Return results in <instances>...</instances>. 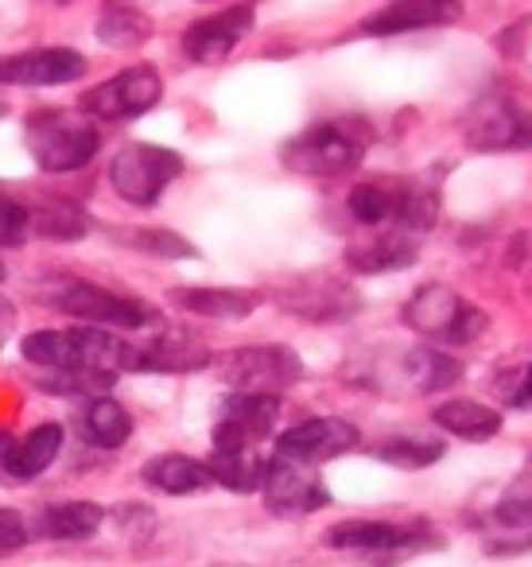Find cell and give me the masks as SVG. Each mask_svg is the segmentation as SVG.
Returning <instances> with one entry per match:
<instances>
[{
	"mask_svg": "<svg viewBox=\"0 0 532 567\" xmlns=\"http://www.w3.org/2000/svg\"><path fill=\"white\" fill-rule=\"evenodd\" d=\"M374 144V128L361 117H335L304 128L299 136L284 141L280 159L288 172L311 175V179H338L361 167L366 148Z\"/></svg>",
	"mask_w": 532,
	"mask_h": 567,
	"instance_id": "6da1fadb",
	"label": "cell"
},
{
	"mask_svg": "<svg viewBox=\"0 0 532 567\" xmlns=\"http://www.w3.org/2000/svg\"><path fill=\"white\" fill-rule=\"evenodd\" d=\"M405 327H412L420 339H436L443 347H467L490 327L485 311L459 296L447 284H423L405 300Z\"/></svg>",
	"mask_w": 532,
	"mask_h": 567,
	"instance_id": "7a4b0ae2",
	"label": "cell"
},
{
	"mask_svg": "<svg viewBox=\"0 0 532 567\" xmlns=\"http://www.w3.org/2000/svg\"><path fill=\"white\" fill-rule=\"evenodd\" d=\"M28 148L35 164L51 175L79 172L102 148V136L90 121L74 117L66 110H40L28 117Z\"/></svg>",
	"mask_w": 532,
	"mask_h": 567,
	"instance_id": "3957f363",
	"label": "cell"
},
{
	"mask_svg": "<svg viewBox=\"0 0 532 567\" xmlns=\"http://www.w3.org/2000/svg\"><path fill=\"white\" fill-rule=\"evenodd\" d=\"M211 370L234 393H280L304 378V362L288 347H237L211 358Z\"/></svg>",
	"mask_w": 532,
	"mask_h": 567,
	"instance_id": "277c9868",
	"label": "cell"
},
{
	"mask_svg": "<svg viewBox=\"0 0 532 567\" xmlns=\"http://www.w3.org/2000/svg\"><path fill=\"white\" fill-rule=\"evenodd\" d=\"M48 300L55 311L79 319L82 327L141 331V327H149L152 319H156L141 300H129V296H117V292H110V288H98V284H86V280H59Z\"/></svg>",
	"mask_w": 532,
	"mask_h": 567,
	"instance_id": "5b68a950",
	"label": "cell"
},
{
	"mask_svg": "<svg viewBox=\"0 0 532 567\" xmlns=\"http://www.w3.org/2000/svg\"><path fill=\"white\" fill-rule=\"evenodd\" d=\"M180 175L183 156L164 144H125L110 164L113 190L133 206H152Z\"/></svg>",
	"mask_w": 532,
	"mask_h": 567,
	"instance_id": "8992f818",
	"label": "cell"
},
{
	"mask_svg": "<svg viewBox=\"0 0 532 567\" xmlns=\"http://www.w3.org/2000/svg\"><path fill=\"white\" fill-rule=\"evenodd\" d=\"M462 141L474 152L532 148V110L509 94H485L462 117Z\"/></svg>",
	"mask_w": 532,
	"mask_h": 567,
	"instance_id": "52a82bcc",
	"label": "cell"
},
{
	"mask_svg": "<svg viewBox=\"0 0 532 567\" xmlns=\"http://www.w3.org/2000/svg\"><path fill=\"white\" fill-rule=\"evenodd\" d=\"M323 544L335 551L400 559L423 548H439V536H431L423 525H400V520H338L323 533Z\"/></svg>",
	"mask_w": 532,
	"mask_h": 567,
	"instance_id": "ba28073f",
	"label": "cell"
},
{
	"mask_svg": "<svg viewBox=\"0 0 532 567\" xmlns=\"http://www.w3.org/2000/svg\"><path fill=\"white\" fill-rule=\"evenodd\" d=\"M276 303L307 323H346L361 311V292L350 280L335 276H296L276 292Z\"/></svg>",
	"mask_w": 532,
	"mask_h": 567,
	"instance_id": "9c48e42d",
	"label": "cell"
},
{
	"mask_svg": "<svg viewBox=\"0 0 532 567\" xmlns=\"http://www.w3.org/2000/svg\"><path fill=\"white\" fill-rule=\"evenodd\" d=\"M268 513L276 517H307L330 505V489L319 478V466L291 463V458L273 455L265 463V482H260Z\"/></svg>",
	"mask_w": 532,
	"mask_h": 567,
	"instance_id": "30bf717a",
	"label": "cell"
},
{
	"mask_svg": "<svg viewBox=\"0 0 532 567\" xmlns=\"http://www.w3.org/2000/svg\"><path fill=\"white\" fill-rule=\"evenodd\" d=\"M160 97H164V79H160L156 66H129L117 79L82 94V110L102 121H133L149 113Z\"/></svg>",
	"mask_w": 532,
	"mask_h": 567,
	"instance_id": "8fae6325",
	"label": "cell"
},
{
	"mask_svg": "<svg viewBox=\"0 0 532 567\" xmlns=\"http://www.w3.org/2000/svg\"><path fill=\"white\" fill-rule=\"evenodd\" d=\"M358 443H361V432L350 424V420L315 416V420H304V424L276 435V455L291 458V463H304V466H319L338 455H350Z\"/></svg>",
	"mask_w": 532,
	"mask_h": 567,
	"instance_id": "7c38bea8",
	"label": "cell"
},
{
	"mask_svg": "<svg viewBox=\"0 0 532 567\" xmlns=\"http://www.w3.org/2000/svg\"><path fill=\"white\" fill-rule=\"evenodd\" d=\"M280 420V396L273 393H234L222 404L214 424V451H249L268 440Z\"/></svg>",
	"mask_w": 532,
	"mask_h": 567,
	"instance_id": "4fadbf2b",
	"label": "cell"
},
{
	"mask_svg": "<svg viewBox=\"0 0 532 567\" xmlns=\"http://www.w3.org/2000/svg\"><path fill=\"white\" fill-rule=\"evenodd\" d=\"M86 74V59L71 48H35L0 59V86H63Z\"/></svg>",
	"mask_w": 532,
	"mask_h": 567,
	"instance_id": "5bb4252c",
	"label": "cell"
},
{
	"mask_svg": "<svg viewBox=\"0 0 532 567\" xmlns=\"http://www.w3.org/2000/svg\"><path fill=\"white\" fill-rule=\"evenodd\" d=\"M459 17H462L459 0H392L381 12L361 20L358 35L385 40V35H405V32H423V28L454 24Z\"/></svg>",
	"mask_w": 532,
	"mask_h": 567,
	"instance_id": "9a60e30c",
	"label": "cell"
},
{
	"mask_svg": "<svg viewBox=\"0 0 532 567\" xmlns=\"http://www.w3.org/2000/svg\"><path fill=\"white\" fill-rule=\"evenodd\" d=\"M249 32H253V9L249 4H234V9H222L206 20H195L187 28V35H183V51L195 63H222Z\"/></svg>",
	"mask_w": 532,
	"mask_h": 567,
	"instance_id": "2e32d148",
	"label": "cell"
},
{
	"mask_svg": "<svg viewBox=\"0 0 532 567\" xmlns=\"http://www.w3.org/2000/svg\"><path fill=\"white\" fill-rule=\"evenodd\" d=\"M211 350L195 331H164L149 347H136L133 373H195L211 370Z\"/></svg>",
	"mask_w": 532,
	"mask_h": 567,
	"instance_id": "e0dca14e",
	"label": "cell"
},
{
	"mask_svg": "<svg viewBox=\"0 0 532 567\" xmlns=\"http://www.w3.org/2000/svg\"><path fill=\"white\" fill-rule=\"evenodd\" d=\"M167 303L191 311V316L218 319V323H242L257 311L260 296L242 292V288H172Z\"/></svg>",
	"mask_w": 532,
	"mask_h": 567,
	"instance_id": "ac0fdd59",
	"label": "cell"
},
{
	"mask_svg": "<svg viewBox=\"0 0 532 567\" xmlns=\"http://www.w3.org/2000/svg\"><path fill=\"white\" fill-rule=\"evenodd\" d=\"M416 257H420L416 237L392 229V234L350 245V249H346V268L358 276H377V272H397V268L416 265Z\"/></svg>",
	"mask_w": 532,
	"mask_h": 567,
	"instance_id": "d6986e66",
	"label": "cell"
},
{
	"mask_svg": "<svg viewBox=\"0 0 532 567\" xmlns=\"http://www.w3.org/2000/svg\"><path fill=\"white\" fill-rule=\"evenodd\" d=\"M431 420H436V427H443L447 435L467 440V443H485L501 432V412L482 401H470V396H454V401L436 404Z\"/></svg>",
	"mask_w": 532,
	"mask_h": 567,
	"instance_id": "ffe728a7",
	"label": "cell"
},
{
	"mask_svg": "<svg viewBox=\"0 0 532 567\" xmlns=\"http://www.w3.org/2000/svg\"><path fill=\"white\" fill-rule=\"evenodd\" d=\"M59 451H63V424H40L24 440H17V447H12V455L4 458L0 471L12 474L17 482H32L55 463Z\"/></svg>",
	"mask_w": 532,
	"mask_h": 567,
	"instance_id": "44dd1931",
	"label": "cell"
},
{
	"mask_svg": "<svg viewBox=\"0 0 532 567\" xmlns=\"http://www.w3.org/2000/svg\"><path fill=\"white\" fill-rule=\"evenodd\" d=\"M28 210V226L40 237H55V241H79L90 234V218L74 198L66 195H40Z\"/></svg>",
	"mask_w": 532,
	"mask_h": 567,
	"instance_id": "7402d4cb",
	"label": "cell"
},
{
	"mask_svg": "<svg viewBox=\"0 0 532 567\" xmlns=\"http://www.w3.org/2000/svg\"><path fill=\"white\" fill-rule=\"evenodd\" d=\"M141 478L149 482L152 489H160V494H172V497H187V494H198V489L214 486L211 482V471H206V463H198V458L191 455H156L144 463Z\"/></svg>",
	"mask_w": 532,
	"mask_h": 567,
	"instance_id": "603a6c76",
	"label": "cell"
},
{
	"mask_svg": "<svg viewBox=\"0 0 532 567\" xmlns=\"http://www.w3.org/2000/svg\"><path fill=\"white\" fill-rule=\"evenodd\" d=\"M102 520H105V509L98 502H59L40 513V533L48 536V540L74 544V540L98 536Z\"/></svg>",
	"mask_w": 532,
	"mask_h": 567,
	"instance_id": "cb8c5ba5",
	"label": "cell"
},
{
	"mask_svg": "<svg viewBox=\"0 0 532 567\" xmlns=\"http://www.w3.org/2000/svg\"><path fill=\"white\" fill-rule=\"evenodd\" d=\"M82 435H86L94 447L117 451V447H125L129 435H133V416H129L125 404H117L113 396H98V401H90L86 416H82Z\"/></svg>",
	"mask_w": 532,
	"mask_h": 567,
	"instance_id": "d4e9b609",
	"label": "cell"
},
{
	"mask_svg": "<svg viewBox=\"0 0 532 567\" xmlns=\"http://www.w3.org/2000/svg\"><path fill=\"white\" fill-rule=\"evenodd\" d=\"M206 471H211V482L234 489V494H257L260 482H265V458L257 451H214L206 458Z\"/></svg>",
	"mask_w": 532,
	"mask_h": 567,
	"instance_id": "484cf974",
	"label": "cell"
},
{
	"mask_svg": "<svg viewBox=\"0 0 532 567\" xmlns=\"http://www.w3.org/2000/svg\"><path fill=\"white\" fill-rule=\"evenodd\" d=\"M405 378L412 381L416 393H443V389H451L462 378V365L451 354H443V350L420 347L405 354Z\"/></svg>",
	"mask_w": 532,
	"mask_h": 567,
	"instance_id": "4316f807",
	"label": "cell"
},
{
	"mask_svg": "<svg viewBox=\"0 0 532 567\" xmlns=\"http://www.w3.org/2000/svg\"><path fill=\"white\" fill-rule=\"evenodd\" d=\"M436 221H439V190L423 187V183L400 179L397 210H392V229L416 237V234H428Z\"/></svg>",
	"mask_w": 532,
	"mask_h": 567,
	"instance_id": "83f0119b",
	"label": "cell"
},
{
	"mask_svg": "<svg viewBox=\"0 0 532 567\" xmlns=\"http://www.w3.org/2000/svg\"><path fill=\"white\" fill-rule=\"evenodd\" d=\"M397 195L400 179H366L350 190L346 206H350L354 221H361V226H385V221H392V210H397Z\"/></svg>",
	"mask_w": 532,
	"mask_h": 567,
	"instance_id": "f1b7e54d",
	"label": "cell"
},
{
	"mask_svg": "<svg viewBox=\"0 0 532 567\" xmlns=\"http://www.w3.org/2000/svg\"><path fill=\"white\" fill-rule=\"evenodd\" d=\"M447 451L443 440H431V435H392V440L377 443V458L400 471H423V466L439 463Z\"/></svg>",
	"mask_w": 532,
	"mask_h": 567,
	"instance_id": "f546056e",
	"label": "cell"
},
{
	"mask_svg": "<svg viewBox=\"0 0 532 567\" xmlns=\"http://www.w3.org/2000/svg\"><path fill=\"white\" fill-rule=\"evenodd\" d=\"M149 35H152L149 17L136 12L133 4H117V0H110L105 17L98 20V40H102L105 48H136V43H144Z\"/></svg>",
	"mask_w": 532,
	"mask_h": 567,
	"instance_id": "4dcf8cb0",
	"label": "cell"
},
{
	"mask_svg": "<svg viewBox=\"0 0 532 567\" xmlns=\"http://www.w3.org/2000/svg\"><path fill=\"white\" fill-rule=\"evenodd\" d=\"M493 520L513 533H529L532 528V455L524 458L521 474L505 486V494L493 505Z\"/></svg>",
	"mask_w": 532,
	"mask_h": 567,
	"instance_id": "1f68e13d",
	"label": "cell"
},
{
	"mask_svg": "<svg viewBox=\"0 0 532 567\" xmlns=\"http://www.w3.org/2000/svg\"><path fill=\"white\" fill-rule=\"evenodd\" d=\"M113 373H98V370H51L48 378H35V385L43 393H55V396H110L113 389Z\"/></svg>",
	"mask_w": 532,
	"mask_h": 567,
	"instance_id": "d6a6232c",
	"label": "cell"
},
{
	"mask_svg": "<svg viewBox=\"0 0 532 567\" xmlns=\"http://www.w3.org/2000/svg\"><path fill=\"white\" fill-rule=\"evenodd\" d=\"M121 241H125L129 249H141V252H149V257H164V260L198 257L195 245L183 234H172V229H121Z\"/></svg>",
	"mask_w": 532,
	"mask_h": 567,
	"instance_id": "836d02e7",
	"label": "cell"
},
{
	"mask_svg": "<svg viewBox=\"0 0 532 567\" xmlns=\"http://www.w3.org/2000/svg\"><path fill=\"white\" fill-rule=\"evenodd\" d=\"M24 358L43 370H71V339L66 331H32L20 342Z\"/></svg>",
	"mask_w": 532,
	"mask_h": 567,
	"instance_id": "e575fe53",
	"label": "cell"
},
{
	"mask_svg": "<svg viewBox=\"0 0 532 567\" xmlns=\"http://www.w3.org/2000/svg\"><path fill=\"white\" fill-rule=\"evenodd\" d=\"M493 389H498V396L509 404V409H532V362L505 370Z\"/></svg>",
	"mask_w": 532,
	"mask_h": 567,
	"instance_id": "d590c367",
	"label": "cell"
},
{
	"mask_svg": "<svg viewBox=\"0 0 532 567\" xmlns=\"http://www.w3.org/2000/svg\"><path fill=\"white\" fill-rule=\"evenodd\" d=\"M28 536H32V528H28L24 513L9 509V505H0V556H12V551H20L28 544Z\"/></svg>",
	"mask_w": 532,
	"mask_h": 567,
	"instance_id": "8d00e7d4",
	"label": "cell"
},
{
	"mask_svg": "<svg viewBox=\"0 0 532 567\" xmlns=\"http://www.w3.org/2000/svg\"><path fill=\"white\" fill-rule=\"evenodd\" d=\"M24 229H28V210L0 195V245H20Z\"/></svg>",
	"mask_w": 532,
	"mask_h": 567,
	"instance_id": "74e56055",
	"label": "cell"
},
{
	"mask_svg": "<svg viewBox=\"0 0 532 567\" xmlns=\"http://www.w3.org/2000/svg\"><path fill=\"white\" fill-rule=\"evenodd\" d=\"M529 24L532 20H521V24H509L505 32L498 35V48L509 51V55H521V35H529Z\"/></svg>",
	"mask_w": 532,
	"mask_h": 567,
	"instance_id": "f35d334b",
	"label": "cell"
},
{
	"mask_svg": "<svg viewBox=\"0 0 532 567\" xmlns=\"http://www.w3.org/2000/svg\"><path fill=\"white\" fill-rule=\"evenodd\" d=\"M12 447H17V440H12V432H4V427H0V466H4V458L12 455Z\"/></svg>",
	"mask_w": 532,
	"mask_h": 567,
	"instance_id": "ab89813d",
	"label": "cell"
},
{
	"mask_svg": "<svg viewBox=\"0 0 532 567\" xmlns=\"http://www.w3.org/2000/svg\"><path fill=\"white\" fill-rule=\"evenodd\" d=\"M9 323H12V311H9V303H0V339H4V331H9Z\"/></svg>",
	"mask_w": 532,
	"mask_h": 567,
	"instance_id": "60d3db41",
	"label": "cell"
},
{
	"mask_svg": "<svg viewBox=\"0 0 532 567\" xmlns=\"http://www.w3.org/2000/svg\"><path fill=\"white\" fill-rule=\"evenodd\" d=\"M214 567H242V564H214Z\"/></svg>",
	"mask_w": 532,
	"mask_h": 567,
	"instance_id": "b9f144b4",
	"label": "cell"
},
{
	"mask_svg": "<svg viewBox=\"0 0 532 567\" xmlns=\"http://www.w3.org/2000/svg\"><path fill=\"white\" fill-rule=\"evenodd\" d=\"M0 280H4V265H0Z\"/></svg>",
	"mask_w": 532,
	"mask_h": 567,
	"instance_id": "7bdbcfd3",
	"label": "cell"
}]
</instances>
